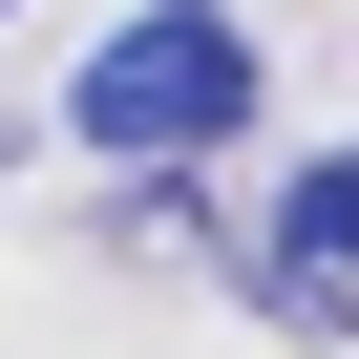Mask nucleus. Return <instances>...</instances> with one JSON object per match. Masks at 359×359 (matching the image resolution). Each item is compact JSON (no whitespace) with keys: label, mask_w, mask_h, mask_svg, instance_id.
Masks as SVG:
<instances>
[{"label":"nucleus","mask_w":359,"mask_h":359,"mask_svg":"<svg viewBox=\"0 0 359 359\" xmlns=\"http://www.w3.org/2000/svg\"><path fill=\"white\" fill-rule=\"evenodd\" d=\"M64 127H85L106 169H191V148H233V127H254V22H233V0H148V22H106L85 85H64Z\"/></svg>","instance_id":"1"},{"label":"nucleus","mask_w":359,"mask_h":359,"mask_svg":"<svg viewBox=\"0 0 359 359\" xmlns=\"http://www.w3.org/2000/svg\"><path fill=\"white\" fill-rule=\"evenodd\" d=\"M275 254L359 296V148H317V169H296V191H275Z\"/></svg>","instance_id":"2"},{"label":"nucleus","mask_w":359,"mask_h":359,"mask_svg":"<svg viewBox=\"0 0 359 359\" xmlns=\"http://www.w3.org/2000/svg\"><path fill=\"white\" fill-rule=\"evenodd\" d=\"M106 233H127V254H212V191H191V169H127Z\"/></svg>","instance_id":"3"}]
</instances>
